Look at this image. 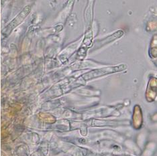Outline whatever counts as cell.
<instances>
[{"label": "cell", "mask_w": 157, "mask_h": 156, "mask_svg": "<svg viewBox=\"0 0 157 156\" xmlns=\"http://www.w3.org/2000/svg\"><path fill=\"white\" fill-rule=\"evenodd\" d=\"M30 11H31L30 6H27L25 7L22 11L17 16L16 18L13 19L12 22H10L8 26H7V27H6L4 29H3V34L4 35V36H9L10 34L12 32V31L14 29V28L17 27L18 25H20L23 22L24 20L26 18L28 14L30 13Z\"/></svg>", "instance_id": "obj_2"}, {"label": "cell", "mask_w": 157, "mask_h": 156, "mask_svg": "<svg viewBox=\"0 0 157 156\" xmlns=\"http://www.w3.org/2000/svg\"><path fill=\"white\" fill-rule=\"evenodd\" d=\"M123 34H124V32L122 30L117 31L116 32L113 34L112 35H111V36H107L104 38H103L101 40L96 41V42H95L94 43V47L95 48H101V46H104L107 44H109V43H110V42H113V40H116V39L122 37L123 36Z\"/></svg>", "instance_id": "obj_3"}, {"label": "cell", "mask_w": 157, "mask_h": 156, "mask_svg": "<svg viewBox=\"0 0 157 156\" xmlns=\"http://www.w3.org/2000/svg\"><path fill=\"white\" fill-rule=\"evenodd\" d=\"M127 69V66L124 64L116 66L105 67V68L94 69L91 70L90 72L86 73L83 76V78L85 80H90L91 79H96V78L101 77L102 76L107 75L118 72H122L123 70Z\"/></svg>", "instance_id": "obj_1"}]
</instances>
